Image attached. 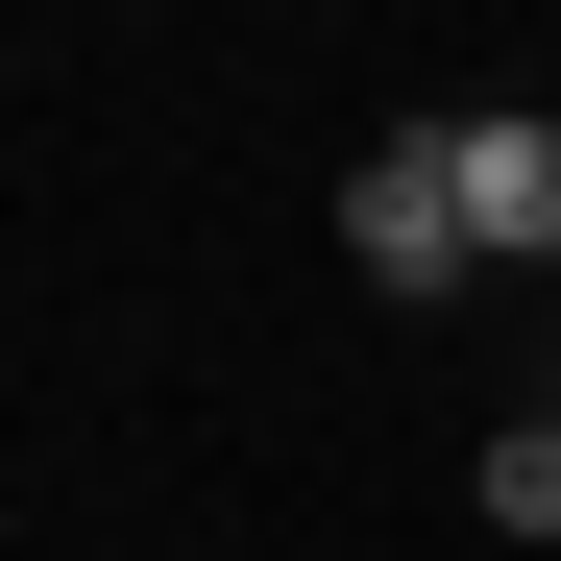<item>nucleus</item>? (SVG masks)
<instances>
[{"label": "nucleus", "mask_w": 561, "mask_h": 561, "mask_svg": "<svg viewBox=\"0 0 561 561\" xmlns=\"http://www.w3.org/2000/svg\"><path fill=\"white\" fill-rule=\"evenodd\" d=\"M342 268H366V294H463V268H489V244H463V171H439V123H391V147L342 171Z\"/></svg>", "instance_id": "obj_1"}, {"label": "nucleus", "mask_w": 561, "mask_h": 561, "mask_svg": "<svg viewBox=\"0 0 561 561\" xmlns=\"http://www.w3.org/2000/svg\"><path fill=\"white\" fill-rule=\"evenodd\" d=\"M439 171H463V244H489V268H561V123H439Z\"/></svg>", "instance_id": "obj_2"}, {"label": "nucleus", "mask_w": 561, "mask_h": 561, "mask_svg": "<svg viewBox=\"0 0 561 561\" xmlns=\"http://www.w3.org/2000/svg\"><path fill=\"white\" fill-rule=\"evenodd\" d=\"M489 537H561V415H513V439H489Z\"/></svg>", "instance_id": "obj_3"}]
</instances>
